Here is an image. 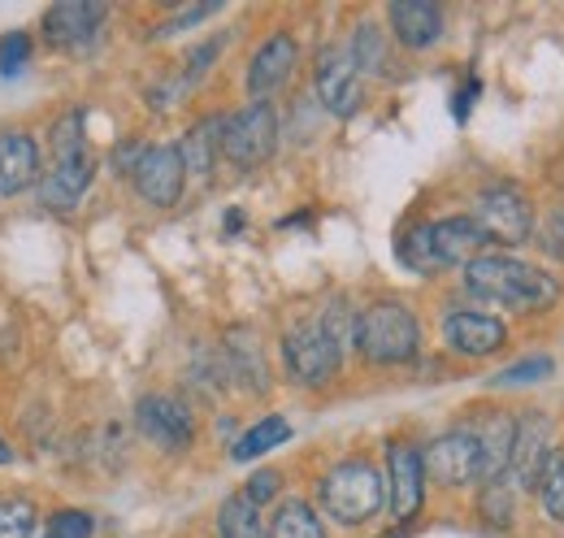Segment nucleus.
I'll use <instances>...</instances> for the list:
<instances>
[{
  "instance_id": "obj_38",
  "label": "nucleus",
  "mask_w": 564,
  "mask_h": 538,
  "mask_svg": "<svg viewBox=\"0 0 564 538\" xmlns=\"http://www.w3.org/2000/svg\"><path fill=\"white\" fill-rule=\"evenodd\" d=\"M279 486H282L279 473L261 470V473H252V482H248V491H243V495H248L252 504H265V499H274V495H279Z\"/></svg>"
},
{
  "instance_id": "obj_9",
  "label": "nucleus",
  "mask_w": 564,
  "mask_h": 538,
  "mask_svg": "<svg viewBox=\"0 0 564 538\" xmlns=\"http://www.w3.org/2000/svg\"><path fill=\"white\" fill-rule=\"evenodd\" d=\"M131 179H135V192H140L152 208H170V204H178V196H183V179H187V170H183L178 148H170V143H152V148H143L140 152Z\"/></svg>"
},
{
  "instance_id": "obj_36",
  "label": "nucleus",
  "mask_w": 564,
  "mask_h": 538,
  "mask_svg": "<svg viewBox=\"0 0 564 538\" xmlns=\"http://www.w3.org/2000/svg\"><path fill=\"white\" fill-rule=\"evenodd\" d=\"M221 44H226V40H221V35H217V40H209V44H205V49H192V57H187V74H183V87H192V83H196V78H205V74H209L213 57H217V53H221Z\"/></svg>"
},
{
  "instance_id": "obj_15",
  "label": "nucleus",
  "mask_w": 564,
  "mask_h": 538,
  "mask_svg": "<svg viewBox=\"0 0 564 538\" xmlns=\"http://www.w3.org/2000/svg\"><path fill=\"white\" fill-rule=\"evenodd\" d=\"M40 143L26 131L0 134V196H22L40 183Z\"/></svg>"
},
{
  "instance_id": "obj_4",
  "label": "nucleus",
  "mask_w": 564,
  "mask_h": 538,
  "mask_svg": "<svg viewBox=\"0 0 564 538\" xmlns=\"http://www.w3.org/2000/svg\"><path fill=\"white\" fill-rule=\"evenodd\" d=\"M279 148V114L270 100H252L248 109L230 114L221 122V157L235 170H257Z\"/></svg>"
},
{
  "instance_id": "obj_37",
  "label": "nucleus",
  "mask_w": 564,
  "mask_h": 538,
  "mask_svg": "<svg viewBox=\"0 0 564 538\" xmlns=\"http://www.w3.org/2000/svg\"><path fill=\"white\" fill-rule=\"evenodd\" d=\"M221 4L217 0H209V4H196V9H183L178 18H170L165 26H156V40H165V35H174V31H187V26H196V22H205L209 13H217Z\"/></svg>"
},
{
  "instance_id": "obj_34",
  "label": "nucleus",
  "mask_w": 564,
  "mask_h": 538,
  "mask_svg": "<svg viewBox=\"0 0 564 538\" xmlns=\"http://www.w3.org/2000/svg\"><path fill=\"white\" fill-rule=\"evenodd\" d=\"M547 374H552V361H543V356H539V361L508 365V369H503L495 383H499V387H521V383H534V378H547Z\"/></svg>"
},
{
  "instance_id": "obj_16",
  "label": "nucleus",
  "mask_w": 564,
  "mask_h": 538,
  "mask_svg": "<svg viewBox=\"0 0 564 538\" xmlns=\"http://www.w3.org/2000/svg\"><path fill=\"white\" fill-rule=\"evenodd\" d=\"M295 57H300V49H295V40H291L286 31L270 35V40L257 49L252 66H248V92H252L257 100H265L270 92H279L282 83L291 78V69H295Z\"/></svg>"
},
{
  "instance_id": "obj_28",
  "label": "nucleus",
  "mask_w": 564,
  "mask_h": 538,
  "mask_svg": "<svg viewBox=\"0 0 564 538\" xmlns=\"http://www.w3.org/2000/svg\"><path fill=\"white\" fill-rule=\"evenodd\" d=\"M539 499H543L547 517L564 526V452L561 448H552L547 465H543V473H539Z\"/></svg>"
},
{
  "instance_id": "obj_41",
  "label": "nucleus",
  "mask_w": 564,
  "mask_h": 538,
  "mask_svg": "<svg viewBox=\"0 0 564 538\" xmlns=\"http://www.w3.org/2000/svg\"><path fill=\"white\" fill-rule=\"evenodd\" d=\"M391 538H404V535H391Z\"/></svg>"
},
{
  "instance_id": "obj_7",
  "label": "nucleus",
  "mask_w": 564,
  "mask_h": 538,
  "mask_svg": "<svg viewBox=\"0 0 564 538\" xmlns=\"http://www.w3.org/2000/svg\"><path fill=\"white\" fill-rule=\"evenodd\" d=\"M135 426L148 443H156L161 452H183L196 439V421L192 408L174 396H143L135 404Z\"/></svg>"
},
{
  "instance_id": "obj_3",
  "label": "nucleus",
  "mask_w": 564,
  "mask_h": 538,
  "mask_svg": "<svg viewBox=\"0 0 564 538\" xmlns=\"http://www.w3.org/2000/svg\"><path fill=\"white\" fill-rule=\"evenodd\" d=\"M387 499V486L373 465L365 461H344L335 470L322 477V508L339 521V526H365L378 517Z\"/></svg>"
},
{
  "instance_id": "obj_39",
  "label": "nucleus",
  "mask_w": 564,
  "mask_h": 538,
  "mask_svg": "<svg viewBox=\"0 0 564 538\" xmlns=\"http://www.w3.org/2000/svg\"><path fill=\"white\" fill-rule=\"evenodd\" d=\"M478 92H482V87H478V78H469V83H465V87L456 92V118H460V122L469 118V105L478 100Z\"/></svg>"
},
{
  "instance_id": "obj_14",
  "label": "nucleus",
  "mask_w": 564,
  "mask_h": 538,
  "mask_svg": "<svg viewBox=\"0 0 564 538\" xmlns=\"http://www.w3.org/2000/svg\"><path fill=\"white\" fill-rule=\"evenodd\" d=\"M91 179H96V157H91V152L66 157V161H53L48 174L40 179V201H44V208L70 213L74 204L87 196Z\"/></svg>"
},
{
  "instance_id": "obj_1",
  "label": "nucleus",
  "mask_w": 564,
  "mask_h": 538,
  "mask_svg": "<svg viewBox=\"0 0 564 538\" xmlns=\"http://www.w3.org/2000/svg\"><path fill=\"white\" fill-rule=\"evenodd\" d=\"M465 287L478 300H495L503 309H547L556 304V278H547L539 266H525L517 257H478L465 266Z\"/></svg>"
},
{
  "instance_id": "obj_33",
  "label": "nucleus",
  "mask_w": 564,
  "mask_h": 538,
  "mask_svg": "<svg viewBox=\"0 0 564 538\" xmlns=\"http://www.w3.org/2000/svg\"><path fill=\"white\" fill-rule=\"evenodd\" d=\"M26 57H31V35L26 31H13V35L0 40V74L4 78H13L18 69L26 66Z\"/></svg>"
},
{
  "instance_id": "obj_24",
  "label": "nucleus",
  "mask_w": 564,
  "mask_h": 538,
  "mask_svg": "<svg viewBox=\"0 0 564 538\" xmlns=\"http://www.w3.org/2000/svg\"><path fill=\"white\" fill-rule=\"evenodd\" d=\"M400 261L413 269V273H438V252H434V222H422V226H409L395 244Z\"/></svg>"
},
{
  "instance_id": "obj_27",
  "label": "nucleus",
  "mask_w": 564,
  "mask_h": 538,
  "mask_svg": "<svg viewBox=\"0 0 564 538\" xmlns=\"http://www.w3.org/2000/svg\"><path fill=\"white\" fill-rule=\"evenodd\" d=\"M83 152H87V118H83V109H66L53 127V161L83 157Z\"/></svg>"
},
{
  "instance_id": "obj_11",
  "label": "nucleus",
  "mask_w": 564,
  "mask_h": 538,
  "mask_svg": "<svg viewBox=\"0 0 564 538\" xmlns=\"http://www.w3.org/2000/svg\"><path fill=\"white\" fill-rule=\"evenodd\" d=\"M105 18H109V9H105L100 0H62V4H53V9L44 13V35H48L57 49L83 53V49L100 35Z\"/></svg>"
},
{
  "instance_id": "obj_2",
  "label": "nucleus",
  "mask_w": 564,
  "mask_h": 538,
  "mask_svg": "<svg viewBox=\"0 0 564 538\" xmlns=\"http://www.w3.org/2000/svg\"><path fill=\"white\" fill-rule=\"evenodd\" d=\"M356 347L369 365H409L422 347L417 318L395 304V300H378L356 318Z\"/></svg>"
},
{
  "instance_id": "obj_12",
  "label": "nucleus",
  "mask_w": 564,
  "mask_h": 538,
  "mask_svg": "<svg viewBox=\"0 0 564 538\" xmlns=\"http://www.w3.org/2000/svg\"><path fill=\"white\" fill-rule=\"evenodd\" d=\"M547 434H552V426H547L543 412H525V417L517 421L512 461H508V473H503V477L512 482V491H517V486H539V473H543L547 456H552Z\"/></svg>"
},
{
  "instance_id": "obj_32",
  "label": "nucleus",
  "mask_w": 564,
  "mask_h": 538,
  "mask_svg": "<svg viewBox=\"0 0 564 538\" xmlns=\"http://www.w3.org/2000/svg\"><path fill=\"white\" fill-rule=\"evenodd\" d=\"M91 535H96V521L87 513H78V508L53 513L48 517V530H44V538H91Z\"/></svg>"
},
{
  "instance_id": "obj_18",
  "label": "nucleus",
  "mask_w": 564,
  "mask_h": 538,
  "mask_svg": "<svg viewBox=\"0 0 564 538\" xmlns=\"http://www.w3.org/2000/svg\"><path fill=\"white\" fill-rule=\"evenodd\" d=\"M221 356H226V374H230V383H243V387L257 391V396L270 391V369H265V356H261L257 331H248V326L226 331Z\"/></svg>"
},
{
  "instance_id": "obj_6",
  "label": "nucleus",
  "mask_w": 564,
  "mask_h": 538,
  "mask_svg": "<svg viewBox=\"0 0 564 538\" xmlns=\"http://www.w3.org/2000/svg\"><path fill=\"white\" fill-rule=\"evenodd\" d=\"M474 222H478V230L491 244L517 248L534 230V208H530V201L517 187H491V192H482L478 204H474Z\"/></svg>"
},
{
  "instance_id": "obj_17",
  "label": "nucleus",
  "mask_w": 564,
  "mask_h": 538,
  "mask_svg": "<svg viewBox=\"0 0 564 538\" xmlns=\"http://www.w3.org/2000/svg\"><path fill=\"white\" fill-rule=\"evenodd\" d=\"M443 335H447V347L460 356H495L508 331H503V322H495L487 313H452L443 322Z\"/></svg>"
},
{
  "instance_id": "obj_30",
  "label": "nucleus",
  "mask_w": 564,
  "mask_h": 538,
  "mask_svg": "<svg viewBox=\"0 0 564 538\" xmlns=\"http://www.w3.org/2000/svg\"><path fill=\"white\" fill-rule=\"evenodd\" d=\"M512 508H517L512 482H508V477L487 482V491H482V513H487V521H491V526H512Z\"/></svg>"
},
{
  "instance_id": "obj_31",
  "label": "nucleus",
  "mask_w": 564,
  "mask_h": 538,
  "mask_svg": "<svg viewBox=\"0 0 564 538\" xmlns=\"http://www.w3.org/2000/svg\"><path fill=\"white\" fill-rule=\"evenodd\" d=\"M348 53H352L356 69H369V74H373V69L382 66V31H378L373 22H365V26L356 31V40Z\"/></svg>"
},
{
  "instance_id": "obj_35",
  "label": "nucleus",
  "mask_w": 564,
  "mask_h": 538,
  "mask_svg": "<svg viewBox=\"0 0 564 538\" xmlns=\"http://www.w3.org/2000/svg\"><path fill=\"white\" fill-rule=\"evenodd\" d=\"M539 248H543L547 257H556V261H564V204H561V208H552V213H547V226L539 230Z\"/></svg>"
},
{
  "instance_id": "obj_8",
  "label": "nucleus",
  "mask_w": 564,
  "mask_h": 538,
  "mask_svg": "<svg viewBox=\"0 0 564 538\" xmlns=\"http://www.w3.org/2000/svg\"><path fill=\"white\" fill-rule=\"evenodd\" d=\"M422 465L438 486H474L482 477V448L469 430H452L430 443Z\"/></svg>"
},
{
  "instance_id": "obj_26",
  "label": "nucleus",
  "mask_w": 564,
  "mask_h": 538,
  "mask_svg": "<svg viewBox=\"0 0 564 538\" xmlns=\"http://www.w3.org/2000/svg\"><path fill=\"white\" fill-rule=\"evenodd\" d=\"M270 538H326V526L304 499H286L270 521Z\"/></svg>"
},
{
  "instance_id": "obj_25",
  "label": "nucleus",
  "mask_w": 564,
  "mask_h": 538,
  "mask_svg": "<svg viewBox=\"0 0 564 538\" xmlns=\"http://www.w3.org/2000/svg\"><path fill=\"white\" fill-rule=\"evenodd\" d=\"M291 439V426L282 421V417H265V421H257L243 439H235V448H230V461H257V456H265L270 448H279Z\"/></svg>"
},
{
  "instance_id": "obj_29",
  "label": "nucleus",
  "mask_w": 564,
  "mask_h": 538,
  "mask_svg": "<svg viewBox=\"0 0 564 538\" xmlns=\"http://www.w3.org/2000/svg\"><path fill=\"white\" fill-rule=\"evenodd\" d=\"M35 521L40 517L31 499H0V538H31Z\"/></svg>"
},
{
  "instance_id": "obj_19",
  "label": "nucleus",
  "mask_w": 564,
  "mask_h": 538,
  "mask_svg": "<svg viewBox=\"0 0 564 538\" xmlns=\"http://www.w3.org/2000/svg\"><path fill=\"white\" fill-rule=\"evenodd\" d=\"M387 18L404 49H430L443 35V13L434 0H391Z\"/></svg>"
},
{
  "instance_id": "obj_13",
  "label": "nucleus",
  "mask_w": 564,
  "mask_h": 538,
  "mask_svg": "<svg viewBox=\"0 0 564 538\" xmlns=\"http://www.w3.org/2000/svg\"><path fill=\"white\" fill-rule=\"evenodd\" d=\"M387 465H391V486H387L391 491V513H395V521H413L425 495L422 452L409 448V443H391Z\"/></svg>"
},
{
  "instance_id": "obj_40",
  "label": "nucleus",
  "mask_w": 564,
  "mask_h": 538,
  "mask_svg": "<svg viewBox=\"0 0 564 538\" xmlns=\"http://www.w3.org/2000/svg\"><path fill=\"white\" fill-rule=\"evenodd\" d=\"M0 465H13V452H9V443L0 439Z\"/></svg>"
},
{
  "instance_id": "obj_21",
  "label": "nucleus",
  "mask_w": 564,
  "mask_h": 538,
  "mask_svg": "<svg viewBox=\"0 0 564 538\" xmlns=\"http://www.w3.org/2000/svg\"><path fill=\"white\" fill-rule=\"evenodd\" d=\"M487 244V235L478 230L474 217H447V222H434V252H438V266H469L478 261V248Z\"/></svg>"
},
{
  "instance_id": "obj_22",
  "label": "nucleus",
  "mask_w": 564,
  "mask_h": 538,
  "mask_svg": "<svg viewBox=\"0 0 564 538\" xmlns=\"http://www.w3.org/2000/svg\"><path fill=\"white\" fill-rule=\"evenodd\" d=\"M178 157H183V170H187V174H196V179H209L213 165H217V157H221V122H217V118H205V122H196L192 131L183 134V143H178Z\"/></svg>"
},
{
  "instance_id": "obj_10",
  "label": "nucleus",
  "mask_w": 564,
  "mask_h": 538,
  "mask_svg": "<svg viewBox=\"0 0 564 538\" xmlns=\"http://www.w3.org/2000/svg\"><path fill=\"white\" fill-rule=\"evenodd\" d=\"M317 100L335 118H352L360 109V69L348 49H326L317 57Z\"/></svg>"
},
{
  "instance_id": "obj_5",
  "label": "nucleus",
  "mask_w": 564,
  "mask_h": 538,
  "mask_svg": "<svg viewBox=\"0 0 564 538\" xmlns=\"http://www.w3.org/2000/svg\"><path fill=\"white\" fill-rule=\"evenodd\" d=\"M282 361H286V374L300 387H326L344 365V343L330 335L322 322H304V326L286 331Z\"/></svg>"
},
{
  "instance_id": "obj_20",
  "label": "nucleus",
  "mask_w": 564,
  "mask_h": 538,
  "mask_svg": "<svg viewBox=\"0 0 564 538\" xmlns=\"http://www.w3.org/2000/svg\"><path fill=\"white\" fill-rule=\"evenodd\" d=\"M482 448V477L495 482L508 473V461H512V443H517V421L508 412H487L478 417V426L469 430Z\"/></svg>"
},
{
  "instance_id": "obj_23",
  "label": "nucleus",
  "mask_w": 564,
  "mask_h": 538,
  "mask_svg": "<svg viewBox=\"0 0 564 538\" xmlns=\"http://www.w3.org/2000/svg\"><path fill=\"white\" fill-rule=\"evenodd\" d=\"M217 535L221 538H265L261 504H252L243 491L230 495V499L217 508Z\"/></svg>"
}]
</instances>
